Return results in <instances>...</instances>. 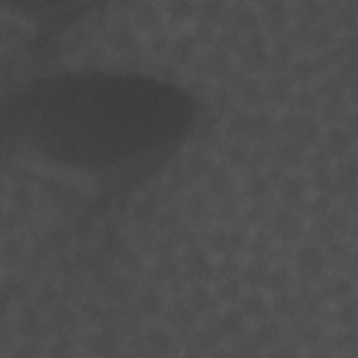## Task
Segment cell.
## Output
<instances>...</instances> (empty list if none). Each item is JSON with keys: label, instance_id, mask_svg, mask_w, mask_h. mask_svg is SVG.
Listing matches in <instances>:
<instances>
[{"label": "cell", "instance_id": "obj_1", "mask_svg": "<svg viewBox=\"0 0 358 358\" xmlns=\"http://www.w3.org/2000/svg\"><path fill=\"white\" fill-rule=\"evenodd\" d=\"M187 120L185 98L154 78L73 73L17 95L3 129L20 154L45 168L103 176L162 154Z\"/></svg>", "mask_w": 358, "mask_h": 358}]
</instances>
